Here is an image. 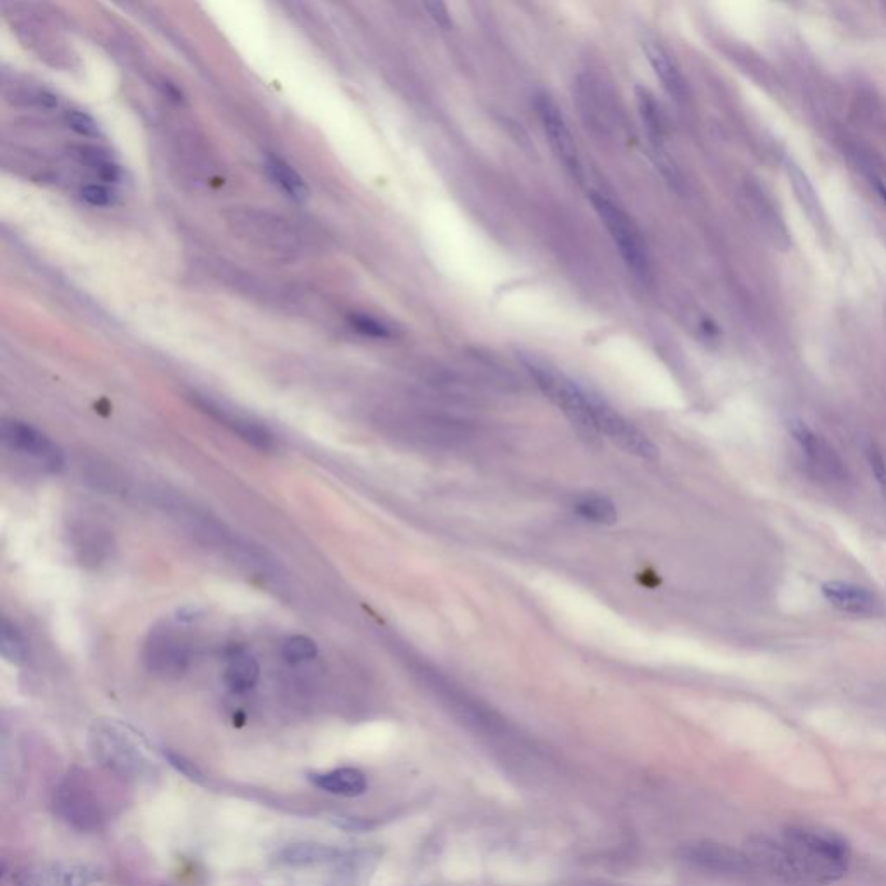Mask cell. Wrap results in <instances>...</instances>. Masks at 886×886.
<instances>
[{"label": "cell", "mask_w": 886, "mask_h": 886, "mask_svg": "<svg viewBox=\"0 0 886 886\" xmlns=\"http://www.w3.org/2000/svg\"><path fill=\"white\" fill-rule=\"evenodd\" d=\"M781 840L790 850L809 886H826L845 878L852 862L850 843L833 829L788 824Z\"/></svg>", "instance_id": "obj_1"}, {"label": "cell", "mask_w": 886, "mask_h": 886, "mask_svg": "<svg viewBox=\"0 0 886 886\" xmlns=\"http://www.w3.org/2000/svg\"><path fill=\"white\" fill-rule=\"evenodd\" d=\"M89 750L97 764L123 781L153 776V765L125 727L113 720H97L89 731Z\"/></svg>", "instance_id": "obj_2"}, {"label": "cell", "mask_w": 886, "mask_h": 886, "mask_svg": "<svg viewBox=\"0 0 886 886\" xmlns=\"http://www.w3.org/2000/svg\"><path fill=\"white\" fill-rule=\"evenodd\" d=\"M523 364L539 386L540 392L544 393L559 411L565 412L566 416L580 428L598 433L599 418L606 407L603 399L587 392L566 374L559 373L556 367L549 366L542 360L525 357Z\"/></svg>", "instance_id": "obj_3"}, {"label": "cell", "mask_w": 886, "mask_h": 886, "mask_svg": "<svg viewBox=\"0 0 886 886\" xmlns=\"http://www.w3.org/2000/svg\"><path fill=\"white\" fill-rule=\"evenodd\" d=\"M54 812L82 833H97L106 826L108 810L103 795L89 772L71 769L54 791Z\"/></svg>", "instance_id": "obj_4"}, {"label": "cell", "mask_w": 886, "mask_h": 886, "mask_svg": "<svg viewBox=\"0 0 886 886\" xmlns=\"http://www.w3.org/2000/svg\"><path fill=\"white\" fill-rule=\"evenodd\" d=\"M591 201L599 219L603 220L604 227L610 232L611 239L620 251V257L627 265V269L639 281H648L651 277L648 250L634 220L604 194L592 193Z\"/></svg>", "instance_id": "obj_5"}, {"label": "cell", "mask_w": 886, "mask_h": 886, "mask_svg": "<svg viewBox=\"0 0 886 886\" xmlns=\"http://www.w3.org/2000/svg\"><path fill=\"white\" fill-rule=\"evenodd\" d=\"M103 880V869L87 862H39L13 874L16 886H90Z\"/></svg>", "instance_id": "obj_6"}, {"label": "cell", "mask_w": 886, "mask_h": 886, "mask_svg": "<svg viewBox=\"0 0 886 886\" xmlns=\"http://www.w3.org/2000/svg\"><path fill=\"white\" fill-rule=\"evenodd\" d=\"M0 435L7 449L30 457L47 471L59 473L65 468V457L58 445L30 424L23 421H6L2 424Z\"/></svg>", "instance_id": "obj_7"}, {"label": "cell", "mask_w": 886, "mask_h": 886, "mask_svg": "<svg viewBox=\"0 0 886 886\" xmlns=\"http://www.w3.org/2000/svg\"><path fill=\"white\" fill-rule=\"evenodd\" d=\"M535 108L539 113L542 127L546 130L547 141L551 142V148L568 170V174L578 182L584 180V168L578 156L577 144L573 141L572 132L566 125L565 116L559 110L558 104L549 94H537Z\"/></svg>", "instance_id": "obj_8"}, {"label": "cell", "mask_w": 886, "mask_h": 886, "mask_svg": "<svg viewBox=\"0 0 886 886\" xmlns=\"http://www.w3.org/2000/svg\"><path fill=\"white\" fill-rule=\"evenodd\" d=\"M745 852L752 859L755 869L769 874L774 880L791 886H809L783 840H774L771 836H752L746 842Z\"/></svg>", "instance_id": "obj_9"}, {"label": "cell", "mask_w": 886, "mask_h": 886, "mask_svg": "<svg viewBox=\"0 0 886 886\" xmlns=\"http://www.w3.org/2000/svg\"><path fill=\"white\" fill-rule=\"evenodd\" d=\"M142 658L151 674L174 679L189 667V648L172 629H156L144 644Z\"/></svg>", "instance_id": "obj_10"}, {"label": "cell", "mask_w": 886, "mask_h": 886, "mask_svg": "<svg viewBox=\"0 0 886 886\" xmlns=\"http://www.w3.org/2000/svg\"><path fill=\"white\" fill-rule=\"evenodd\" d=\"M682 855L687 862H691L694 866L715 871V873L748 874L757 871L746 852H739L736 848L720 845V843H693V845L684 847Z\"/></svg>", "instance_id": "obj_11"}, {"label": "cell", "mask_w": 886, "mask_h": 886, "mask_svg": "<svg viewBox=\"0 0 886 886\" xmlns=\"http://www.w3.org/2000/svg\"><path fill=\"white\" fill-rule=\"evenodd\" d=\"M381 854L376 848L352 850L334 862L328 886H369L378 869Z\"/></svg>", "instance_id": "obj_12"}, {"label": "cell", "mask_w": 886, "mask_h": 886, "mask_svg": "<svg viewBox=\"0 0 886 886\" xmlns=\"http://www.w3.org/2000/svg\"><path fill=\"white\" fill-rule=\"evenodd\" d=\"M821 591L824 598L828 599V603L833 604L836 610L848 613V615L873 617L880 611V601L876 599L873 592L867 591L861 585L842 582V580H831V582L822 584Z\"/></svg>", "instance_id": "obj_13"}, {"label": "cell", "mask_w": 886, "mask_h": 886, "mask_svg": "<svg viewBox=\"0 0 886 886\" xmlns=\"http://www.w3.org/2000/svg\"><path fill=\"white\" fill-rule=\"evenodd\" d=\"M232 224L238 227V231L244 229L250 234L251 241L272 246V248H291L295 243L293 232L284 225L283 220L277 217H269L267 213L244 212L234 213Z\"/></svg>", "instance_id": "obj_14"}, {"label": "cell", "mask_w": 886, "mask_h": 886, "mask_svg": "<svg viewBox=\"0 0 886 886\" xmlns=\"http://www.w3.org/2000/svg\"><path fill=\"white\" fill-rule=\"evenodd\" d=\"M310 783L319 790L336 797L355 798L367 791V777L355 767H338L333 771L314 772L309 776Z\"/></svg>", "instance_id": "obj_15"}, {"label": "cell", "mask_w": 886, "mask_h": 886, "mask_svg": "<svg viewBox=\"0 0 886 886\" xmlns=\"http://www.w3.org/2000/svg\"><path fill=\"white\" fill-rule=\"evenodd\" d=\"M338 848L326 843L300 842L289 843L277 854V862L286 867H310L331 864L341 857Z\"/></svg>", "instance_id": "obj_16"}, {"label": "cell", "mask_w": 886, "mask_h": 886, "mask_svg": "<svg viewBox=\"0 0 886 886\" xmlns=\"http://www.w3.org/2000/svg\"><path fill=\"white\" fill-rule=\"evenodd\" d=\"M201 407L208 414H212L213 418L219 419L225 426H229L239 438H243L244 442L250 443L257 449L267 450L274 447V437L262 424L253 423L250 419L241 418L238 414L224 411L219 405L210 404L203 400Z\"/></svg>", "instance_id": "obj_17"}, {"label": "cell", "mask_w": 886, "mask_h": 886, "mask_svg": "<svg viewBox=\"0 0 886 886\" xmlns=\"http://www.w3.org/2000/svg\"><path fill=\"white\" fill-rule=\"evenodd\" d=\"M643 49L646 52L649 65L653 66L656 77L660 78L663 87L672 96L677 97V99L682 97L684 84H682L681 71L675 65L674 58L670 56V52L656 39H644Z\"/></svg>", "instance_id": "obj_18"}, {"label": "cell", "mask_w": 886, "mask_h": 886, "mask_svg": "<svg viewBox=\"0 0 886 886\" xmlns=\"http://www.w3.org/2000/svg\"><path fill=\"white\" fill-rule=\"evenodd\" d=\"M224 677L225 684L232 693H248L250 689L257 686L258 679H260V665L248 651L236 649L227 658Z\"/></svg>", "instance_id": "obj_19"}, {"label": "cell", "mask_w": 886, "mask_h": 886, "mask_svg": "<svg viewBox=\"0 0 886 886\" xmlns=\"http://www.w3.org/2000/svg\"><path fill=\"white\" fill-rule=\"evenodd\" d=\"M265 170L272 182L281 187V191L288 194L289 198H293L295 201L307 200L309 187L305 184V180L296 174L293 168L289 167L288 163L270 156L265 163Z\"/></svg>", "instance_id": "obj_20"}, {"label": "cell", "mask_w": 886, "mask_h": 886, "mask_svg": "<svg viewBox=\"0 0 886 886\" xmlns=\"http://www.w3.org/2000/svg\"><path fill=\"white\" fill-rule=\"evenodd\" d=\"M573 511L582 520L596 525H613L618 518L615 504L603 495H584L573 504Z\"/></svg>", "instance_id": "obj_21"}, {"label": "cell", "mask_w": 886, "mask_h": 886, "mask_svg": "<svg viewBox=\"0 0 886 886\" xmlns=\"http://www.w3.org/2000/svg\"><path fill=\"white\" fill-rule=\"evenodd\" d=\"M0 653L6 662L13 665H21L28 658V643L23 632L7 618L2 620L0 627Z\"/></svg>", "instance_id": "obj_22"}, {"label": "cell", "mask_w": 886, "mask_h": 886, "mask_svg": "<svg viewBox=\"0 0 886 886\" xmlns=\"http://www.w3.org/2000/svg\"><path fill=\"white\" fill-rule=\"evenodd\" d=\"M788 172H790L791 182H793V186L797 189L798 198L802 201V205L805 206V210H807L814 219L819 220V217H821V206H819L816 191H814V187H812L809 179H807V175L803 174L802 170L795 167V165L788 167Z\"/></svg>", "instance_id": "obj_23"}, {"label": "cell", "mask_w": 886, "mask_h": 886, "mask_svg": "<svg viewBox=\"0 0 886 886\" xmlns=\"http://www.w3.org/2000/svg\"><path fill=\"white\" fill-rule=\"evenodd\" d=\"M284 660L288 663H303L317 656V644L307 636L288 637L283 644Z\"/></svg>", "instance_id": "obj_24"}, {"label": "cell", "mask_w": 886, "mask_h": 886, "mask_svg": "<svg viewBox=\"0 0 886 886\" xmlns=\"http://www.w3.org/2000/svg\"><path fill=\"white\" fill-rule=\"evenodd\" d=\"M350 324L354 326L355 331L369 338H388L390 329L386 328L383 322H379L369 315L355 314L350 317Z\"/></svg>", "instance_id": "obj_25"}, {"label": "cell", "mask_w": 886, "mask_h": 886, "mask_svg": "<svg viewBox=\"0 0 886 886\" xmlns=\"http://www.w3.org/2000/svg\"><path fill=\"white\" fill-rule=\"evenodd\" d=\"M65 120L66 125H68L73 132H77L78 135H84V137H96V135L99 134L97 123L94 122V118L87 115V113L71 110L66 113Z\"/></svg>", "instance_id": "obj_26"}, {"label": "cell", "mask_w": 886, "mask_h": 886, "mask_svg": "<svg viewBox=\"0 0 886 886\" xmlns=\"http://www.w3.org/2000/svg\"><path fill=\"white\" fill-rule=\"evenodd\" d=\"M71 155L75 156L78 161L85 163V165H89L90 168H94L96 172H99L101 168L111 163L110 156L106 155L103 149L92 148V146L73 148L71 149Z\"/></svg>", "instance_id": "obj_27"}, {"label": "cell", "mask_w": 886, "mask_h": 886, "mask_svg": "<svg viewBox=\"0 0 886 886\" xmlns=\"http://www.w3.org/2000/svg\"><path fill=\"white\" fill-rule=\"evenodd\" d=\"M165 758L168 760V764L174 767L175 771H179L180 774H184V776L189 777V779H193L196 783H203V772L198 769V765H194V762L191 760H187L186 757H182L179 753L175 752H165Z\"/></svg>", "instance_id": "obj_28"}, {"label": "cell", "mask_w": 886, "mask_h": 886, "mask_svg": "<svg viewBox=\"0 0 886 886\" xmlns=\"http://www.w3.org/2000/svg\"><path fill=\"white\" fill-rule=\"evenodd\" d=\"M82 198H84L89 205L94 206H106L111 203V193L103 186H97V184H90V186H85L82 189Z\"/></svg>", "instance_id": "obj_29"}, {"label": "cell", "mask_w": 886, "mask_h": 886, "mask_svg": "<svg viewBox=\"0 0 886 886\" xmlns=\"http://www.w3.org/2000/svg\"><path fill=\"white\" fill-rule=\"evenodd\" d=\"M424 7L430 11L431 20L435 21L437 25L442 26V28H449L450 14L445 4L430 2V4H424Z\"/></svg>", "instance_id": "obj_30"}, {"label": "cell", "mask_w": 886, "mask_h": 886, "mask_svg": "<svg viewBox=\"0 0 886 886\" xmlns=\"http://www.w3.org/2000/svg\"><path fill=\"white\" fill-rule=\"evenodd\" d=\"M201 617H203V610H201L200 606H194V604H186V606H182L177 611V620L179 622H194V620H198Z\"/></svg>", "instance_id": "obj_31"}, {"label": "cell", "mask_w": 886, "mask_h": 886, "mask_svg": "<svg viewBox=\"0 0 886 886\" xmlns=\"http://www.w3.org/2000/svg\"><path fill=\"white\" fill-rule=\"evenodd\" d=\"M871 468H873L874 475L878 478V482L881 483V488L885 490L886 494V464L880 454L871 456Z\"/></svg>", "instance_id": "obj_32"}, {"label": "cell", "mask_w": 886, "mask_h": 886, "mask_svg": "<svg viewBox=\"0 0 886 886\" xmlns=\"http://www.w3.org/2000/svg\"><path fill=\"white\" fill-rule=\"evenodd\" d=\"M97 174H99V177H101V179L106 180V182H118V180H120V177H122L120 167H118V165H115L113 161H111V163H108L106 167L101 168V170H99Z\"/></svg>", "instance_id": "obj_33"}, {"label": "cell", "mask_w": 886, "mask_h": 886, "mask_svg": "<svg viewBox=\"0 0 886 886\" xmlns=\"http://www.w3.org/2000/svg\"><path fill=\"white\" fill-rule=\"evenodd\" d=\"M39 103L44 106V108H56L58 106V97L52 96L49 92H40L39 94Z\"/></svg>", "instance_id": "obj_34"}]
</instances>
